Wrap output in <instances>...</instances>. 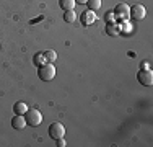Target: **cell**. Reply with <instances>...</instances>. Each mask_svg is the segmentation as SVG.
<instances>
[{
    "mask_svg": "<svg viewBox=\"0 0 153 147\" xmlns=\"http://www.w3.org/2000/svg\"><path fill=\"white\" fill-rule=\"evenodd\" d=\"M38 75L41 80H44V82H51V80L56 77V67H54L52 62H46V64H42L41 67L38 69Z\"/></svg>",
    "mask_w": 153,
    "mask_h": 147,
    "instance_id": "6da1fadb",
    "label": "cell"
},
{
    "mask_svg": "<svg viewBox=\"0 0 153 147\" xmlns=\"http://www.w3.org/2000/svg\"><path fill=\"white\" fill-rule=\"evenodd\" d=\"M25 119H26L28 126L36 128V126H39V124L42 123V115H41V111L36 110V108H28L26 113H25Z\"/></svg>",
    "mask_w": 153,
    "mask_h": 147,
    "instance_id": "7a4b0ae2",
    "label": "cell"
},
{
    "mask_svg": "<svg viewBox=\"0 0 153 147\" xmlns=\"http://www.w3.org/2000/svg\"><path fill=\"white\" fill-rule=\"evenodd\" d=\"M112 12H114L116 21H117V20H129V18H130V7L127 5V3H124V2L117 3Z\"/></svg>",
    "mask_w": 153,
    "mask_h": 147,
    "instance_id": "3957f363",
    "label": "cell"
},
{
    "mask_svg": "<svg viewBox=\"0 0 153 147\" xmlns=\"http://www.w3.org/2000/svg\"><path fill=\"white\" fill-rule=\"evenodd\" d=\"M137 79H138V82H140L142 85L150 87L153 83V74H152L150 69H140L138 74H137Z\"/></svg>",
    "mask_w": 153,
    "mask_h": 147,
    "instance_id": "277c9868",
    "label": "cell"
},
{
    "mask_svg": "<svg viewBox=\"0 0 153 147\" xmlns=\"http://www.w3.org/2000/svg\"><path fill=\"white\" fill-rule=\"evenodd\" d=\"M49 136L52 139H59V137H64L65 136V126L62 123H52L49 126Z\"/></svg>",
    "mask_w": 153,
    "mask_h": 147,
    "instance_id": "5b68a950",
    "label": "cell"
},
{
    "mask_svg": "<svg viewBox=\"0 0 153 147\" xmlns=\"http://www.w3.org/2000/svg\"><path fill=\"white\" fill-rule=\"evenodd\" d=\"M145 15H147V10H145L143 5H140V3H135V5L130 7V18L132 20H143Z\"/></svg>",
    "mask_w": 153,
    "mask_h": 147,
    "instance_id": "8992f818",
    "label": "cell"
},
{
    "mask_svg": "<svg viewBox=\"0 0 153 147\" xmlns=\"http://www.w3.org/2000/svg\"><path fill=\"white\" fill-rule=\"evenodd\" d=\"M80 21H82V25H85V26H90L91 23L96 21V13H94L93 10H86V12H83L80 15Z\"/></svg>",
    "mask_w": 153,
    "mask_h": 147,
    "instance_id": "52a82bcc",
    "label": "cell"
},
{
    "mask_svg": "<svg viewBox=\"0 0 153 147\" xmlns=\"http://www.w3.org/2000/svg\"><path fill=\"white\" fill-rule=\"evenodd\" d=\"M12 126H13V129H16V131L25 129V128H26V119L23 118V115H16L15 118H12Z\"/></svg>",
    "mask_w": 153,
    "mask_h": 147,
    "instance_id": "ba28073f",
    "label": "cell"
},
{
    "mask_svg": "<svg viewBox=\"0 0 153 147\" xmlns=\"http://www.w3.org/2000/svg\"><path fill=\"white\" fill-rule=\"evenodd\" d=\"M106 33L109 36H117L121 34V28H119V23L117 21H111V23L106 25Z\"/></svg>",
    "mask_w": 153,
    "mask_h": 147,
    "instance_id": "9c48e42d",
    "label": "cell"
},
{
    "mask_svg": "<svg viewBox=\"0 0 153 147\" xmlns=\"http://www.w3.org/2000/svg\"><path fill=\"white\" fill-rule=\"evenodd\" d=\"M59 5H60V8L64 10V12H67V10H74L75 0H59Z\"/></svg>",
    "mask_w": 153,
    "mask_h": 147,
    "instance_id": "30bf717a",
    "label": "cell"
},
{
    "mask_svg": "<svg viewBox=\"0 0 153 147\" xmlns=\"http://www.w3.org/2000/svg\"><path fill=\"white\" fill-rule=\"evenodd\" d=\"M13 110H15L16 115H25L26 110H28V106H26V103H25V101H18V103L13 105Z\"/></svg>",
    "mask_w": 153,
    "mask_h": 147,
    "instance_id": "8fae6325",
    "label": "cell"
},
{
    "mask_svg": "<svg viewBox=\"0 0 153 147\" xmlns=\"http://www.w3.org/2000/svg\"><path fill=\"white\" fill-rule=\"evenodd\" d=\"M44 59H46V62H52L54 64V61L57 59V52L54 49H47V51H44Z\"/></svg>",
    "mask_w": 153,
    "mask_h": 147,
    "instance_id": "7c38bea8",
    "label": "cell"
},
{
    "mask_svg": "<svg viewBox=\"0 0 153 147\" xmlns=\"http://www.w3.org/2000/svg\"><path fill=\"white\" fill-rule=\"evenodd\" d=\"M64 20L67 21V23H74V21L76 20V13L74 12V10H67V12L64 13Z\"/></svg>",
    "mask_w": 153,
    "mask_h": 147,
    "instance_id": "4fadbf2b",
    "label": "cell"
},
{
    "mask_svg": "<svg viewBox=\"0 0 153 147\" xmlns=\"http://www.w3.org/2000/svg\"><path fill=\"white\" fill-rule=\"evenodd\" d=\"M33 61H34V65H42V64H46V59H44V54L42 52H36L34 54V57H33Z\"/></svg>",
    "mask_w": 153,
    "mask_h": 147,
    "instance_id": "5bb4252c",
    "label": "cell"
},
{
    "mask_svg": "<svg viewBox=\"0 0 153 147\" xmlns=\"http://www.w3.org/2000/svg\"><path fill=\"white\" fill-rule=\"evenodd\" d=\"M86 5H88V10L96 12V10L101 7V0H88V2H86Z\"/></svg>",
    "mask_w": 153,
    "mask_h": 147,
    "instance_id": "9a60e30c",
    "label": "cell"
},
{
    "mask_svg": "<svg viewBox=\"0 0 153 147\" xmlns=\"http://www.w3.org/2000/svg\"><path fill=\"white\" fill-rule=\"evenodd\" d=\"M119 28H121V33H129V31H132V25H130L127 20H122V25H119Z\"/></svg>",
    "mask_w": 153,
    "mask_h": 147,
    "instance_id": "2e32d148",
    "label": "cell"
},
{
    "mask_svg": "<svg viewBox=\"0 0 153 147\" xmlns=\"http://www.w3.org/2000/svg\"><path fill=\"white\" fill-rule=\"evenodd\" d=\"M104 20H106V23H111V21H116L114 12H108L106 15H104Z\"/></svg>",
    "mask_w": 153,
    "mask_h": 147,
    "instance_id": "e0dca14e",
    "label": "cell"
},
{
    "mask_svg": "<svg viewBox=\"0 0 153 147\" xmlns=\"http://www.w3.org/2000/svg\"><path fill=\"white\" fill-rule=\"evenodd\" d=\"M56 141H57V146H59V147L67 146V142H65V139H64V137H59V139H56Z\"/></svg>",
    "mask_w": 153,
    "mask_h": 147,
    "instance_id": "ac0fdd59",
    "label": "cell"
},
{
    "mask_svg": "<svg viewBox=\"0 0 153 147\" xmlns=\"http://www.w3.org/2000/svg\"><path fill=\"white\" fill-rule=\"evenodd\" d=\"M140 69H150V62H142Z\"/></svg>",
    "mask_w": 153,
    "mask_h": 147,
    "instance_id": "d6986e66",
    "label": "cell"
},
{
    "mask_svg": "<svg viewBox=\"0 0 153 147\" xmlns=\"http://www.w3.org/2000/svg\"><path fill=\"white\" fill-rule=\"evenodd\" d=\"M88 0H75V3H80V5H85Z\"/></svg>",
    "mask_w": 153,
    "mask_h": 147,
    "instance_id": "ffe728a7",
    "label": "cell"
}]
</instances>
